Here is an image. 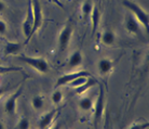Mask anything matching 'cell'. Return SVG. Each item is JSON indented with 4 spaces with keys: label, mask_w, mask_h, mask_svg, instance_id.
<instances>
[{
    "label": "cell",
    "mask_w": 149,
    "mask_h": 129,
    "mask_svg": "<svg viewBox=\"0 0 149 129\" xmlns=\"http://www.w3.org/2000/svg\"><path fill=\"white\" fill-rule=\"evenodd\" d=\"M122 4L130 11L131 14L137 20L138 22H139V24H142L143 26L146 28V30H148V27H149L148 12H146L139 4H137L136 2L132 1V0H123Z\"/></svg>",
    "instance_id": "1"
},
{
    "label": "cell",
    "mask_w": 149,
    "mask_h": 129,
    "mask_svg": "<svg viewBox=\"0 0 149 129\" xmlns=\"http://www.w3.org/2000/svg\"><path fill=\"white\" fill-rule=\"evenodd\" d=\"M19 61L24 62L25 64L29 65L30 67L35 68L37 72L41 74H47L50 69L48 61L43 57H27V55H21L17 57Z\"/></svg>",
    "instance_id": "2"
},
{
    "label": "cell",
    "mask_w": 149,
    "mask_h": 129,
    "mask_svg": "<svg viewBox=\"0 0 149 129\" xmlns=\"http://www.w3.org/2000/svg\"><path fill=\"white\" fill-rule=\"evenodd\" d=\"M94 107V121H95V128H97L98 123L103 118V114L105 110V91L103 86H100V92L97 95V99L95 101V104H93Z\"/></svg>",
    "instance_id": "3"
},
{
    "label": "cell",
    "mask_w": 149,
    "mask_h": 129,
    "mask_svg": "<svg viewBox=\"0 0 149 129\" xmlns=\"http://www.w3.org/2000/svg\"><path fill=\"white\" fill-rule=\"evenodd\" d=\"M92 74L88 71H74L72 73H67L65 75L61 76L57 78L55 83V89L62 87L64 85H68V83L74 80L76 78H79V77H91Z\"/></svg>",
    "instance_id": "4"
},
{
    "label": "cell",
    "mask_w": 149,
    "mask_h": 129,
    "mask_svg": "<svg viewBox=\"0 0 149 129\" xmlns=\"http://www.w3.org/2000/svg\"><path fill=\"white\" fill-rule=\"evenodd\" d=\"M33 25H34V11H33V6H31V0H29L28 4V10H27L26 18L23 23V34L26 37L25 43L31 39V30H33Z\"/></svg>",
    "instance_id": "5"
},
{
    "label": "cell",
    "mask_w": 149,
    "mask_h": 129,
    "mask_svg": "<svg viewBox=\"0 0 149 129\" xmlns=\"http://www.w3.org/2000/svg\"><path fill=\"white\" fill-rule=\"evenodd\" d=\"M31 6H33V11H34V25L31 30V37L36 34L43 24V13H42V8L38 0H31Z\"/></svg>",
    "instance_id": "6"
},
{
    "label": "cell",
    "mask_w": 149,
    "mask_h": 129,
    "mask_svg": "<svg viewBox=\"0 0 149 129\" xmlns=\"http://www.w3.org/2000/svg\"><path fill=\"white\" fill-rule=\"evenodd\" d=\"M71 36H72V26H71V24H66L63 29L61 30L60 35H58V39H57L60 51H65L67 49L69 43H70Z\"/></svg>",
    "instance_id": "7"
},
{
    "label": "cell",
    "mask_w": 149,
    "mask_h": 129,
    "mask_svg": "<svg viewBox=\"0 0 149 129\" xmlns=\"http://www.w3.org/2000/svg\"><path fill=\"white\" fill-rule=\"evenodd\" d=\"M23 92V86L19 87V89L15 91L13 95H11L7 99V101L4 103V112L9 115H13L16 111V105H17V100L22 95Z\"/></svg>",
    "instance_id": "8"
},
{
    "label": "cell",
    "mask_w": 149,
    "mask_h": 129,
    "mask_svg": "<svg viewBox=\"0 0 149 129\" xmlns=\"http://www.w3.org/2000/svg\"><path fill=\"white\" fill-rule=\"evenodd\" d=\"M124 23H125V28H127V30L129 33L134 34L136 36H138V37L143 38L141 24H139V22L131 13H127V16H125V22Z\"/></svg>",
    "instance_id": "9"
},
{
    "label": "cell",
    "mask_w": 149,
    "mask_h": 129,
    "mask_svg": "<svg viewBox=\"0 0 149 129\" xmlns=\"http://www.w3.org/2000/svg\"><path fill=\"white\" fill-rule=\"evenodd\" d=\"M113 64H115V62L110 60L109 57H103V59H101V60L98 61V64H97L100 74L102 76L108 75L109 73L112 71V68H113Z\"/></svg>",
    "instance_id": "10"
},
{
    "label": "cell",
    "mask_w": 149,
    "mask_h": 129,
    "mask_svg": "<svg viewBox=\"0 0 149 129\" xmlns=\"http://www.w3.org/2000/svg\"><path fill=\"white\" fill-rule=\"evenodd\" d=\"M97 83H98V80L97 79L93 78L92 76H91V77H88L86 80L82 83L81 86H79V87H77L74 89V93H76V95H83L86 91L89 90L90 88H93Z\"/></svg>",
    "instance_id": "11"
},
{
    "label": "cell",
    "mask_w": 149,
    "mask_h": 129,
    "mask_svg": "<svg viewBox=\"0 0 149 129\" xmlns=\"http://www.w3.org/2000/svg\"><path fill=\"white\" fill-rule=\"evenodd\" d=\"M56 113H57V111L54 110V111H52V112H49V113L45 114V115L39 119V121H38L39 129H48L49 126L51 125V123H52L54 117H55Z\"/></svg>",
    "instance_id": "12"
},
{
    "label": "cell",
    "mask_w": 149,
    "mask_h": 129,
    "mask_svg": "<svg viewBox=\"0 0 149 129\" xmlns=\"http://www.w3.org/2000/svg\"><path fill=\"white\" fill-rule=\"evenodd\" d=\"M90 20H91V24H92V36H94L97 30L100 21H101V11L95 6H93V9H92V12L90 15Z\"/></svg>",
    "instance_id": "13"
},
{
    "label": "cell",
    "mask_w": 149,
    "mask_h": 129,
    "mask_svg": "<svg viewBox=\"0 0 149 129\" xmlns=\"http://www.w3.org/2000/svg\"><path fill=\"white\" fill-rule=\"evenodd\" d=\"M82 54L80 51H74L71 53V55L68 59V67L69 68H77L82 64Z\"/></svg>",
    "instance_id": "14"
},
{
    "label": "cell",
    "mask_w": 149,
    "mask_h": 129,
    "mask_svg": "<svg viewBox=\"0 0 149 129\" xmlns=\"http://www.w3.org/2000/svg\"><path fill=\"white\" fill-rule=\"evenodd\" d=\"M116 41V34L111 29H106L102 34V42L106 46H111Z\"/></svg>",
    "instance_id": "15"
},
{
    "label": "cell",
    "mask_w": 149,
    "mask_h": 129,
    "mask_svg": "<svg viewBox=\"0 0 149 129\" xmlns=\"http://www.w3.org/2000/svg\"><path fill=\"white\" fill-rule=\"evenodd\" d=\"M22 49V43L19 42H7L4 46V53L7 55L15 54Z\"/></svg>",
    "instance_id": "16"
},
{
    "label": "cell",
    "mask_w": 149,
    "mask_h": 129,
    "mask_svg": "<svg viewBox=\"0 0 149 129\" xmlns=\"http://www.w3.org/2000/svg\"><path fill=\"white\" fill-rule=\"evenodd\" d=\"M93 99L92 98H89V97H83L82 99H80V101H79V107L81 109L82 111H90L93 109Z\"/></svg>",
    "instance_id": "17"
},
{
    "label": "cell",
    "mask_w": 149,
    "mask_h": 129,
    "mask_svg": "<svg viewBox=\"0 0 149 129\" xmlns=\"http://www.w3.org/2000/svg\"><path fill=\"white\" fill-rule=\"evenodd\" d=\"M31 106L36 111L42 110L43 106H45V99H43V97L42 95H35L34 98L31 99Z\"/></svg>",
    "instance_id": "18"
},
{
    "label": "cell",
    "mask_w": 149,
    "mask_h": 129,
    "mask_svg": "<svg viewBox=\"0 0 149 129\" xmlns=\"http://www.w3.org/2000/svg\"><path fill=\"white\" fill-rule=\"evenodd\" d=\"M92 9H93V4L90 2V1H84L81 6L82 18L84 20L89 19L90 15H91V12H92Z\"/></svg>",
    "instance_id": "19"
},
{
    "label": "cell",
    "mask_w": 149,
    "mask_h": 129,
    "mask_svg": "<svg viewBox=\"0 0 149 129\" xmlns=\"http://www.w3.org/2000/svg\"><path fill=\"white\" fill-rule=\"evenodd\" d=\"M63 92H62V90H60L58 88L57 89H55V90L53 91L52 95H51V99H52V102L54 103V104H60L61 102H62V100H63Z\"/></svg>",
    "instance_id": "20"
},
{
    "label": "cell",
    "mask_w": 149,
    "mask_h": 129,
    "mask_svg": "<svg viewBox=\"0 0 149 129\" xmlns=\"http://www.w3.org/2000/svg\"><path fill=\"white\" fill-rule=\"evenodd\" d=\"M22 67H14V66H3V65H0V75H3V74H8V73H13L17 72V71H22Z\"/></svg>",
    "instance_id": "21"
},
{
    "label": "cell",
    "mask_w": 149,
    "mask_h": 129,
    "mask_svg": "<svg viewBox=\"0 0 149 129\" xmlns=\"http://www.w3.org/2000/svg\"><path fill=\"white\" fill-rule=\"evenodd\" d=\"M30 123L29 119L27 117H23L19 119V124H17V129H29Z\"/></svg>",
    "instance_id": "22"
},
{
    "label": "cell",
    "mask_w": 149,
    "mask_h": 129,
    "mask_svg": "<svg viewBox=\"0 0 149 129\" xmlns=\"http://www.w3.org/2000/svg\"><path fill=\"white\" fill-rule=\"evenodd\" d=\"M86 78H88V77H79V78H76L74 80L70 81L68 85L71 86V87H74V88H77V87H79V86H81L82 83L86 80Z\"/></svg>",
    "instance_id": "23"
},
{
    "label": "cell",
    "mask_w": 149,
    "mask_h": 129,
    "mask_svg": "<svg viewBox=\"0 0 149 129\" xmlns=\"http://www.w3.org/2000/svg\"><path fill=\"white\" fill-rule=\"evenodd\" d=\"M149 127V123H135L129 129H147Z\"/></svg>",
    "instance_id": "24"
},
{
    "label": "cell",
    "mask_w": 149,
    "mask_h": 129,
    "mask_svg": "<svg viewBox=\"0 0 149 129\" xmlns=\"http://www.w3.org/2000/svg\"><path fill=\"white\" fill-rule=\"evenodd\" d=\"M6 32H7V23L2 21V20H0V34L2 35Z\"/></svg>",
    "instance_id": "25"
},
{
    "label": "cell",
    "mask_w": 149,
    "mask_h": 129,
    "mask_svg": "<svg viewBox=\"0 0 149 129\" xmlns=\"http://www.w3.org/2000/svg\"><path fill=\"white\" fill-rule=\"evenodd\" d=\"M9 88H10V87H7V86H1V87H0V97L3 95L4 92H6Z\"/></svg>",
    "instance_id": "26"
},
{
    "label": "cell",
    "mask_w": 149,
    "mask_h": 129,
    "mask_svg": "<svg viewBox=\"0 0 149 129\" xmlns=\"http://www.w3.org/2000/svg\"><path fill=\"white\" fill-rule=\"evenodd\" d=\"M4 9H6V4H4L2 0H0V13L3 12Z\"/></svg>",
    "instance_id": "27"
},
{
    "label": "cell",
    "mask_w": 149,
    "mask_h": 129,
    "mask_svg": "<svg viewBox=\"0 0 149 129\" xmlns=\"http://www.w3.org/2000/svg\"><path fill=\"white\" fill-rule=\"evenodd\" d=\"M52 2H54V4H56V6H58V7H61V8H63V4H61V1L60 0H51Z\"/></svg>",
    "instance_id": "28"
},
{
    "label": "cell",
    "mask_w": 149,
    "mask_h": 129,
    "mask_svg": "<svg viewBox=\"0 0 149 129\" xmlns=\"http://www.w3.org/2000/svg\"><path fill=\"white\" fill-rule=\"evenodd\" d=\"M51 129H61V124H60V123H58V124H56V125Z\"/></svg>",
    "instance_id": "29"
},
{
    "label": "cell",
    "mask_w": 149,
    "mask_h": 129,
    "mask_svg": "<svg viewBox=\"0 0 149 129\" xmlns=\"http://www.w3.org/2000/svg\"><path fill=\"white\" fill-rule=\"evenodd\" d=\"M0 129H4V125L0 121Z\"/></svg>",
    "instance_id": "30"
}]
</instances>
